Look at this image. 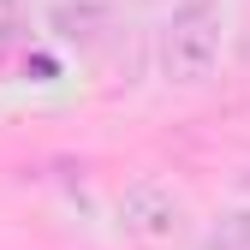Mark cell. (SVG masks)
<instances>
[{
    "label": "cell",
    "mask_w": 250,
    "mask_h": 250,
    "mask_svg": "<svg viewBox=\"0 0 250 250\" xmlns=\"http://www.w3.org/2000/svg\"><path fill=\"white\" fill-rule=\"evenodd\" d=\"M221 48H227V24L214 0H185L173 6V18L161 24V78L167 83H208L214 66H221Z\"/></svg>",
    "instance_id": "6da1fadb"
},
{
    "label": "cell",
    "mask_w": 250,
    "mask_h": 250,
    "mask_svg": "<svg viewBox=\"0 0 250 250\" xmlns=\"http://www.w3.org/2000/svg\"><path fill=\"white\" fill-rule=\"evenodd\" d=\"M125 221H131L137 232H149V238H161V232L179 227V203L161 191V185H137V191L125 197Z\"/></svg>",
    "instance_id": "7a4b0ae2"
},
{
    "label": "cell",
    "mask_w": 250,
    "mask_h": 250,
    "mask_svg": "<svg viewBox=\"0 0 250 250\" xmlns=\"http://www.w3.org/2000/svg\"><path fill=\"white\" fill-rule=\"evenodd\" d=\"M214 250H250V214H232L221 227V238H214Z\"/></svg>",
    "instance_id": "3957f363"
}]
</instances>
